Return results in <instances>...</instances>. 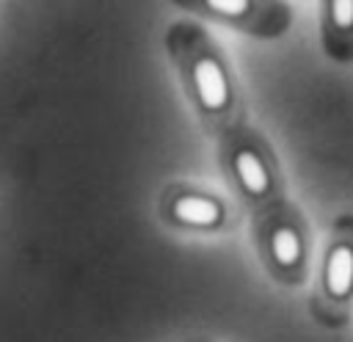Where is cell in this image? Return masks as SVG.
Returning a JSON list of instances; mask_svg holds the SVG:
<instances>
[{"label":"cell","mask_w":353,"mask_h":342,"mask_svg":"<svg viewBox=\"0 0 353 342\" xmlns=\"http://www.w3.org/2000/svg\"><path fill=\"white\" fill-rule=\"evenodd\" d=\"M163 47L196 116L207 127L223 121L234 105V86L212 39L196 22L176 19L165 28Z\"/></svg>","instance_id":"6da1fadb"},{"label":"cell","mask_w":353,"mask_h":342,"mask_svg":"<svg viewBox=\"0 0 353 342\" xmlns=\"http://www.w3.org/2000/svg\"><path fill=\"white\" fill-rule=\"evenodd\" d=\"M157 218L174 232H215L223 226V201L190 182H168L157 193Z\"/></svg>","instance_id":"7a4b0ae2"},{"label":"cell","mask_w":353,"mask_h":342,"mask_svg":"<svg viewBox=\"0 0 353 342\" xmlns=\"http://www.w3.org/2000/svg\"><path fill=\"white\" fill-rule=\"evenodd\" d=\"M226 165L234 185L248 199H262L270 190V168L254 143H234L226 152Z\"/></svg>","instance_id":"3957f363"},{"label":"cell","mask_w":353,"mask_h":342,"mask_svg":"<svg viewBox=\"0 0 353 342\" xmlns=\"http://www.w3.org/2000/svg\"><path fill=\"white\" fill-rule=\"evenodd\" d=\"M325 287L336 298H342V295L350 292V287H353V248L336 245L328 254V262H325Z\"/></svg>","instance_id":"277c9868"},{"label":"cell","mask_w":353,"mask_h":342,"mask_svg":"<svg viewBox=\"0 0 353 342\" xmlns=\"http://www.w3.org/2000/svg\"><path fill=\"white\" fill-rule=\"evenodd\" d=\"M268 251H270V256H273V262H276L279 268H284V270L295 268L298 259H301V240H298L295 229H290V226H276V229L270 232Z\"/></svg>","instance_id":"5b68a950"},{"label":"cell","mask_w":353,"mask_h":342,"mask_svg":"<svg viewBox=\"0 0 353 342\" xmlns=\"http://www.w3.org/2000/svg\"><path fill=\"white\" fill-rule=\"evenodd\" d=\"M331 14H334V22L339 28H350L353 25V0H336V3H331Z\"/></svg>","instance_id":"8992f818"}]
</instances>
